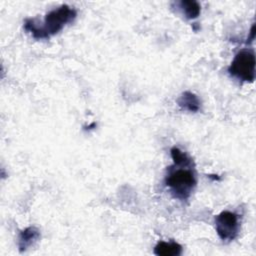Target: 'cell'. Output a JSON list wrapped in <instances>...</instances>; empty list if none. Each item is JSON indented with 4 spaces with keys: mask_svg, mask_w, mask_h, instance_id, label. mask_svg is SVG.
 <instances>
[{
    "mask_svg": "<svg viewBox=\"0 0 256 256\" xmlns=\"http://www.w3.org/2000/svg\"><path fill=\"white\" fill-rule=\"evenodd\" d=\"M76 16L77 11L74 8L62 5L50 11L43 22H37L36 19H26L24 29L35 39H47L61 31L66 24L74 21Z\"/></svg>",
    "mask_w": 256,
    "mask_h": 256,
    "instance_id": "cell-1",
    "label": "cell"
},
{
    "mask_svg": "<svg viewBox=\"0 0 256 256\" xmlns=\"http://www.w3.org/2000/svg\"><path fill=\"white\" fill-rule=\"evenodd\" d=\"M165 185L174 198L188 200L197 185L193 162L170 166L165 176Z\"/></svg>",
    "mask_w": 256,
    "mask_h": 256,
    "instance_id": "cell-2",
    "label": "cell"
},
{
    "mask_svg": "<svg viewBox=\"0 0 256 256\" xmlns=\"http://www.w3.org/2000/svg\"><path fill=\"white\" fill-rule=\"evenodd\" d=\"M255 54L251 49L239 51L228 67L229 74L242 81L253 82L255 80Z\"/></svg>",
    "mask_w": 256,
    "mask_h": 256,
    "instance_id": "cell-3",
    "label": "cell"
},
{
    "mask_svg": "<svg viewBox=\"0 0 256 256\" xmlns=\"http://www.w3.org/2000/svg\"><path fill=\"white\" fill-rule=\"evenodd\" d=\"M215 229L222 241H233L240 231L239 215L231 211H222L215 217Z\"/></svg>",
    "mask_w": 256,
    "mask_h": 256,
    "instance_id": "cell-4",
    "label": "cell"
},
{
    "mask_svg": "<svg viewBox=\"0 0 256 256\" xmlns=\"http://www.w3.org/2000/svg\"><path fill=\"white\" fill-rule=\"evenodd\" d=\"M178 106L189 112H198L201 107V101L198 96L190 91L183 92L176 100Z\"/></svg>",
    "mask_w": 256,
    "mask_h": 256,
    "instance_id": "cell-5",
    "label": "cell"
},
{
    "mask_svg": "<svg viewBox=\"0 0 256 256\" xmlns=\"http://www.w3.org/2000/svg\"><path fill=\"white\" fill-rule=\"evenodd\" d=\"M40 238V232L35 227H28L24 229L18 238V247L20 252L26 251L33 246Z\"/></svg>",
    "mask_w": 256,
    "mask_h": 256,
    "instance_id": "cell-6",
    "label": "cell"
},
{
    "mask_svg": "<svg viewBox=\"0 0 256 256\" xmlns=\"http://www.w3.org/2000/svg\"><path fill=\"white\" fill-rule=\"evenodd\" d=\"M154 253L158 256H178L182 253V246L174 241H160L155 246Z\"/></svg>",
    "mask_w": 256,
    "mask_h": 256,
    "instance_id": "cell-7",
    "label": "cell"
},
{
    "mask_svg": "<svg viewBox=\"0 0 256 256\" xmlns=\"http://www.w3.org/2000/svg\"><path fill=\"white\" fill-rule=\"evenodd\" d=\"M178 8L187 19L197 18L200 14V4L194 0H182L177 3Z\"/></svg>",
    "mask_w": 256,
    "mask_h": 256,
    "instance_id": "cell-8",
    "label": "cell"
}]
</instances>
